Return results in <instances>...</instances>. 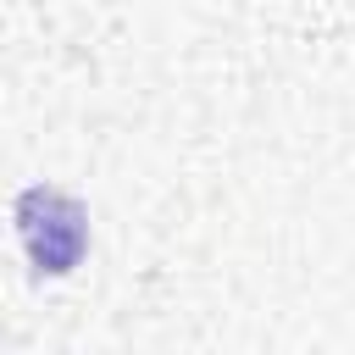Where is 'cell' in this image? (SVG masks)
Listing matches in <instances>:
<instances>
[{
  "label": "cell",
  "mask_w": 355,
  "mask_h": 355,
  "mask_svg": "<svg viewBox=\"0 0 355 355\" xmlns=\"http://www.w3.org/2000/svg\"><path fill=\"white\" fill-rule=\"evenodd\" d=\"M11 233L33 277H72L89 261V205L55 183H28L11 200Z\"/></svg>",
  "instance_id": "obj_1"
}]
</instances>
